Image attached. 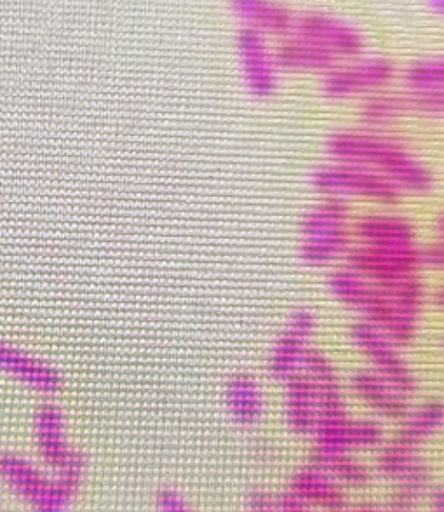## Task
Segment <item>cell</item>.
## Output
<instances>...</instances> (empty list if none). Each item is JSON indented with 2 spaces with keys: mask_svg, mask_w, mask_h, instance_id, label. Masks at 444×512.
Here are the masks:
<instances>
[{
  "mask_svg": "<svg viewBox=\"0 0 444 512\" xmlns=\"http://www.w3.org/2000/svg\"><path fill=\"white\" fill-rule=\"evenodd\" d=\"M330 161L371 169L387 178L401 194L424 196L436 187V176L404 143L378 129H349L328 136Z\"/></svg>",
  "mask_w": 444,
  "mask_h": 512,
  "instance_id": "6da1fadb",
  "label": "cell"
},
{
  "mask_svg": "<svg viewBox=\"0 0 444 512\" xmlns=\"http://www.w3.org/2000/svg\"><path fill=\"white\" fill-rule=\"evenodd\" d=\"M84 474V455L58 471H44L20 453H0V481L34 512H67Z\"/></svg>",
  "mask_w": 444,
  "mask_h": 512,
  "instance_id": "7a4b0ae2",
  "label": "cell"
},
{
  "mask_svg": "<svg viewBox=\"0 0 444 512\" xmlns=\"http://www.w3.org/2000/svg\"><path fill=\"white\" fill-rule=\"evenodd\" d=\"M300 232L298 253L305 265L319 269L344 263L352 246L349 204L335 197H323L303 216Z\"/></svg>",
  "mask_w": 444,
  "mask_h": 512,
  "instance_id": "3957f363",
  "label": "cell"
},
{
  "mask_svg": "<svg viewBox=\"0 0 444 512\" xmlns=\"http://www.w3.org/2000/svg\"><path fill=\"white\" fill-rule=\"evenodd\" d=\"M310 187L319 196L335 197L342 201L359 199L384 206L399 203L403 197L401 190L384 176L345 162L330 161L314 169L310 173Z\"/></svg>",
  "mask_w": 444,
  "mask_h": 512,
  "instance_id": "277c9868",
  "label": "cell"
},
{
  "mask_svg": "<svg viewBox=\"0 0 444 512\" xmlns=\"http://www.w3.org/2000/svg\"><path fill=\"white\" fill-rule=\"evenodd\" d=\"M399 77L396 63L385 56H359L342 61L323 75L321 93L328 100L370 98L391 88Z\"/></svg>",
  "mask_w": 444,
  "mask_h": 512,
  "instance_id": "5b68a950",
  "label": "cell"
},
{
  "mask_svg": "<svg viewBox=\"0 0 444 512\" xmlns=\"http://www.w3.org/2000/svg\"><path fill=\"white\" fill-rule=\"evenodd\" d=\"M349 337L357 351L368 361L370 370L389 380L404 394H415L418 387L417 375L404 358L401 345H397L384 331L378 330L377 326L364 319H359L350 326Z\"/></svg>",
  "mask_w": 444,
  "mask_h": 512,
  "instance_id": "8992f818",
  "label": "cell"
},
{
  "mask_svg": "<svg viewBox=\"0 0 444 512\" xmlns=\"http://www.w3.org/2000/svg\"><path fill=\"white\" fill-rule=\"evenodd\" d=\"M342 265L371 283H389L404 277L420 276L424 269L422 248L413 246H373L352 243Z\"/></svg>",
  "mask_w": 444,
  "mask_h": 512,
  "instance_id": "52a82bcc",
  "label": "cell"
},
{
  "mask_svg": "<svg viewBox=\"0 0 444 512\" xmlns=\"http://www.w3.org/2000/svg\"><path fill=\"white\" fill-rule=\"evenodd\" d=\"M316 333V312L309 307H298L293 310L270 349L267 359L270 377L281 384H286L291 378L300 375Z\"/></svg>",
  "mask_w": 444,
  "mask_h": 512,
  "instance_id": "ba28073f",
  "label": "cell"
},
{
  "mask_svg": "<svg viewBox=\"0 0 444 512\" xmlns=\"http://www.w3.org/2000/svg\"><path fill=\"white\" fill-rule=\"evenodd\" d=\"M291 35L314 42L340 61L354 60L366 51V37L354 23L323 11L296 14Z\"/></svg>",
  "mask_w": 444,
  "mask_h": 512,
  "instance_id": "9c48e42d",
  "label": "cell"
},
{
  "mask_svg": "<svg viewBox=\"0 0 444 512\" xmlns=\"http://www.w3.org/2000/svg\"><path fill=\"white\" fill-rule=\"evenodd\" d=\"M237 61L249 95L256 100H269L276 95L281 81L276 48L267 35L243 27L236 37Z\"/></svg>",
  "mask_w": 444,
  "mask_h": 512,
  "instance_id": "30bf717a",
  "label": "cell"
},
{
  "mask_svg": "<svg viewBox=\"0 0 444 512\" xmlns=\"http://www.w3.org/2000/svg\"><path fill=\"white\" fill-rule=\"evenodd\" d=\"M314 450L357 453L378 450L385 443L384 425L373 418H352L349 413L319 422L312 434Z\"/></svg>",
  "mask_w": 444,
  "mask_h": 512,
  "instance_id": "8fae6325",
  "label": "cell"
},
{
  "mask_svg": "<svg viewBox=\"0 0 444 512\" xmlns=\"http://www.w3.org/2000/svg\"><path fill=\"white\" fill-rule=\"evenodd\" d=\"M34 434L37 453L48 471H58L82 455L68 439L65 413L54 403L39 406L35 413Z\"/></svg>",
  "mask_w": 444,
  "mask_h": 512,
  "instance_id": "7c38bea8",
  "label": "cell"
},
{
  "mask_svg": "<svg viewBox=\"0 0 444 512\" xmlns=\"http://www.w3.org/2000/svg\"><path fill=\"white\" fill-rule=\"evenodd\" d=\"M375 465L378 474L394 486L417 488L424 492L431 486V467L420 455V450L403 445L397 439H385L384 445L378 448Z\"/></svg>",
  "mask_w": 444,
  "mask_h": 512,
  "instance_id": "4fadbf2b",
  "label": "cell"
},
{
  "mask_svg": "<svg viewBox=\"0 0 444 512\" xmlns=\"http://www.w3.org/2000/svg\"><path fill=\"white\" fill-rule=\"evenodd\" d=\"M349 384L356 398L363 401V405L368 406L373 413H377L378 417L401 422L410 411L411 396L404 394L396 385L370 368L352 373Z\"/></svg>",
  "mask_w": 444,
  "mask_h": 512,
  "instance_id": "5bb4252c",
  "label": "cell"
},
{
  "mask_svg": "<svg viewBox=\"0 0 444 512\" xmlns=\"http://www.w3.org/2000/svg\"><path fill=\"white\" fill-rule=\"evenodd\" d=\"M0 371L42 394L60 391L63 382L60 371L53 364L9 344L4 338H0Z\"/></svg>",
  "mask_w": 444,
  "mask_h": 512,
  "instance_id": "9a60e30c",
  "label": "cell"
},
{
  "mask_svg": "<svg viewBox=\"0 0 444 512\" xmlns=\"http://www.w3.org/2000/svg\"><path fill=\"white\" fill-rule=\"evenodd\" d=\"M302 375L309 380V384L316 392L319 410H321L319 422L347 413L342 378L337 366L323 351H319L316 347L310 349L309 356L303 364Z\"/></svg>",
  "mask_w": 444,
  "mask_h": 512,
  "instance_id": "2e32d148",
  "label": "cell"
},
{
  "mask_svg": "<svg viewBox=\"0 0 444 512\" xmlns=\"http://www.w3.org/2000/svg\"><path fill=\"white\" fill-rule=\"evenodd\" d=\"M286 490L317 511L344 512L349 506L344 486L310 462L293 472Z\"/></svg>",
  "mask_w": 444,
  "mask_h": 512,
  "instance_id": "e0dca14e",
  "label": "cell"
},
{
  "mask_svg": "<svg viewBox=\"0 0 444 512\" xmlns=\"http://www.w3.org/2000/svg\"><path fill=\"white\" fill-rule=\"evenodd\" d=\"M230 11L243 27L267 37H290L296 13L279 0H229Z\"/></svg>",
  "mask_w": 444,
  "mask_h": 512,
  "instance_id": "ac0fdd59",
  "label": "cell"
},
{
  "mask_svg": "<svg viewBox=\"0 0 444 512\" xmlns=\"http://www.w3.org/2000/svg\"><path fill=\"white\" fill-rule=\"evenodd\" d=\"M352 237L359 244L413 246L417 244V227L403 215L370 213L352 225Z\"/></svg>",
  "mask_w": 444,
  "mask_h": 512,
  "instance_id": "d6986e66",
  "label": "cell"
},
{
  "mask_svg": "<svg viewBox=\"0 0 444 512\" xmlns=\"http://www.w3.org/2000/svg\"><path fill=\"white\" fill-rule=\"evenodd\" d=\"M225 408L229 417L244 429L260 424L265 413L260 380L248 371L234 373L225 385Z\"/></svg>",
  "mask_w": 444,
  "mask_h": 512,
  "instance_id": "ffe728a7",
  "label": "cell"
},
{
  "mask_svg": "<svg viewBox=\"0 0 444 512\" xmlns=\"http://www.w3.org/2000/svg\"><path fill=\"white\" fill-rule=\"evenodd\" d=\"M284 420L290 431L302 438H312L321 420L316 392L302 373L284 384Z\"/></svg>",
  "mask_w": 444,
  "mask_h": 512,
  "instance_id": "44dd1931",
  "label": "cell"
},
{
  "mask_svg": "<svg viewBox=\"0 0 444 512\" xmlns=\"http://www.w3.org/2000/svg\"><path fill=\"white\" fill-rule=\"evenodd\" d=\"M276 58L281 72H291V74L324 75L342 63L330 51L317 46L314 42L303 41L293 35L279 42Z\"/></svg>",
  "mask_w": 444,
  "mask_h": 512,
  "instance_id": "7402d4cb",
  "label": "cell"
},
{
  "mask_svg": "<svg viewBox=\"0 0 444 512\" xmlns=\"http://www.w3.org/2000/svg\"><path fill=\"white\" fill-rule=\"evenodd\" d=\"M444 429V403L438 399L411 406L410 411L399 422L396 436L399 443L418 448Z\"/></svg>",
  "mask_w": 444,
  "mask_h": 512,
  "instance_id": "603a6c76",
  "label": "cell"
},
{
  "mask_svg": "<svg viewBox=\"0 0 444 512\" xmlns=\"http://www.w3.org/2000/svg\"><path fill=\"white\" fill-rule=\"evenodd\" d=\"M309 462L344 488H364L370 485L373 479L370 467L364 464L363 460L357 459L356 453L312 450Z\"/></svg>",
  "mask_w": 444,
  "mask_h": 512,
  "instance_id": "cb8c5ba5",
  "label": "cell"
},
{
  "mask_svg": "<svg viewBox=\"0 0 444 512\" xmlns=\"http://www.w3.org/2000/svg\"><path fill=\"white\" fill-rule=\"evenodd\" d=\"M408 117L404 93H389L382 91L378 95L366 98L361 107V119L371 129L385 128L394 122Z\"/></svg>",
  "mask_w": 444,
  "mask_h": 512,
  "instance_id": "d4e9b609",
  "label": "cell"
},
{
  "mask_svg": "<svg viewBox=\"0 0 444 512\" xmlns=\"http://www.w3.org/2000/svg\"><path fill=\"white\" fill-rule=\"evenodd\" d=\"M401 81L406 91H443L444 54L413 61L404 68Z\"/></svg>",
  "mask_w": 444,
  "mask_h": 512,
  "instance_id": "484cf974",
  "label": "cell"
},
{
  "mask_svg": "<svg viewBox=\"0 0 444 512\" xmlns=\"http://www.w3.org/2000/svg\"><path fill=\"white\" fill-rule=\"evenodd\" d=\"M404 102L408 117H444V89L443 91H406L404 89Z\"/></svg>",
  "mask_w": 444,
  "mask_h": 512,
  "instance_id": "4316f807",
  "label": "cell"
},
{
  "mask_svg": "<svg viewBox=\"0 0 444 512\" xmlns=\"http://www.w3.org/2000/svg\"><path fill=\"white\" fill-rule=\"evenodd\" d=\"M157 512H197L189 499L173 486H164L155 495Z\"/></svg>",
  "mask_w": 444,
  "mask_h": 512,
  "instance_id": "83f0119b",
  "label": "cell"
},
{
  "mask_svg": "<svg viewBox=\"0 0 444 512\" xmlns=\"http://www.w3.org/2000/svg\"><path fill=\"white\" fill-rule=\"evenodd\" d=\"M246 512H281L279 495H274L265 488L251 490L246 499Z\"/></svg>",
  "mask_w": 444,
  "mask_h": 512,
  "instance_id": "f1b7e54d",
  "label": "cell"
},
{
  "mask_svg": "<svg viewBox=\"0 0 444 512\" xmlns=\"http://www.w3.org/2000/svg\"><path fill=\"white\" fill-rule=\"evenodd\" d=\"M422 262L424 269L444 270V237H439L438 241L422 248Z\"/></svg>",
  "mask_w": 444,
  "mask_h": 512,
  "instance_id": "f546056e",
  "label": "cell"
},
{
  "mask_svg": "<svg viewBox=\"0 0 444 512\" xmlns=\"http://www.w3.org/2000/svg\"><path fill=\"white\" fill-rule=\"evenodd\" d=\"M279 506H281V512H317V509L310 507L309 504H305L300 499H296L295 495H291L288 490H284L279 495Z\"/></svg>",
  "mask_w": 444,
  "mask_h": 512,
  "instance_id": "4dcf8cb0",
  "label": "cell"
},
{
  "mask_svg": "<svg viewBox=\"0 0 444 512\" xmlns=\"http://www.w3.org/2000/svg\"><path fill=\"white\" fill-rule=\"evenodd\" d=\"M431 512H444V485H439L431 493Z\"/></svg>",
  "mask_w": 444,
  "mask_h": 512,
  "instance_id": "1f68e13d",
  "label": "cell"
},
{
  "mask_svg": "<svg viewBox=\"0 0 444 512\" xmlns=\"http://www.w3.org/2000/svg\"><path fill=\"white\" fill-rule=\"evenodd\" d=\"M344 512H382V504H357V506H347Z\"/></svg>",
  "mask_w": 444,
  "mask_h": 512,
  "instance_id": "d6a6232c",
  "label": "cell"
},
{
  "mask_svg": "<svg viewBox=\"0 0 444 512\" xmlns=\"http://www.w3.org/2000/svg\"><path fill=\"white\" fill-rule=\"evenodd\" d=\"M427 4H429L434 13L444 18V0H427Z\"/></svg>",
  "mask_w": 444,
  "mask_h": 512,
  "instance_id": "836d02e7",
  "label": "cell"
},
{
  "mask_svg": "<svg viewBox=\"0 0 444 512\" xmlns=\"http://www.w3.org/2000/svg\"><path fill=\"white\" fill-rule=\"evenodd\" d=\"M432 298H434V304L438 305L439 309H444V284L439 286Z\"/></svg>",
  "mask_w": 444,
  "mask_h": 512,
  "instance_id": "e575fe53",
  "label": "cell"
},
{
  "mask_svg": "<svg viewBox=\"0 0 444 512\" xmlns=\"http://www.w3.org/2000/svg\"><path fill=\"white\" fill-rule=\"evenodd\" d=\"M434 227H436V232H438L439 237H444V211L438 216V218H436Z\"/></svg>",
  "mask_w": 444,
  "mask_h": 512,
  "instance_id": "d590c367",
  "label": "cell"
}]
</instances>
